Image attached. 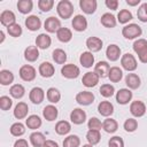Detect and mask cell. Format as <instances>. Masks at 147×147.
Returning a JSON list of instances; mask_svg holds the SVG:
<instances>
[{
  "label": "cell",
  "mask_w": 147,
  "mask_h": 147,
  "mask_svg": "<svg viewBox=\"0 0 147 147\" xmlns=\"http://www.w3.org/2000/svg\"><path fill=\"white\" fill-rule=\"evenodd\" d=\"M28 113H29V107L25 102L21 101L18 102L16 106H15V109H14V116L15 118L17 119H23L28 116Z\"/></svg>",
  "instance_id": "cell-21"
},
{
  "label": "cell",
  "mask_w": 147,
  "mask_h": 147,
  "mask_svg": "<svg viewBox=\"0 0 147 147\" xmlns=\"http://www.w3.org/2000/svg\"><path fill=\"white\" fill-rule=\"evenodd\" d=\"M98 111L101 116H105V117L111 116L114 114V106L109 101H101L98 105Z\"/></svg>",
  "instance_id": "cell-19"
},
{
  "label": "cell",
  "mask_w": 147,
  "mask_h": 147,
  "mask_svg": "<svg viewBox=\"0 0 147 147\" xmlns=\"http://www.w3.org/2000/svg\"><path fill=\"white\" fill-rule=\"evenodd\" d=\"M11 106H13V101L9 96H7V95L0 96V108L2 110H9L11 108Z\"/></svg>",
  "instance_id": "cell-50"
},
{
  "label": "cell",
  "mask_w": 147,
  "mask_h": 147,
  "mask_svg": "<svg viewBox=\"0 0 147 147\" xmlns=\"http://www.w3.org/2000/svg\"><path fill=\"white\" fill-rule=\"evenodd\" d=\"M141 33H142L141 28L136 23L127 24L122 29V34L126 39H136V38L140 37Z\"/></svg>",
  "instance_id": "cell-3"
},
{
  "label": "cell",
  "mask_w": 147,
  "mask_h": 147,
  "mask_svg": "<svg viewBox=\"0 0 147 147\" xmlns=\"http://www.w3.org/2000/svg\"><path fill=\"white\" fill-rule=\"evenodd\" d=\"M0 23L3 26H10L16 23V16L11 10H3L0 14Z\"/></svg>",
  "instance_id": "cell-13"
},
{
  "label": "cell",
  "mask_w": 147,
  "mask_h": 147,
  "mask_svg": "<svg viewBox=\"0 0 147 147\" xmlns=\"http://www.w3.org/2000/svg\"><path fill=\"white\" fill-rule=\"evenodd\" d=\"M54 6V1L53 0H39L38 1V7L41 11H49Z\"/></svg>",
  "instance_id": "cell-49"
},
{
  "label": "cell",
  "mask_w": 147,
  "mask_h": 147,
  "mask_svg": "<svg viewBox=\"0 0 147 147\" xmlns=\"http://www.w3.org/2000/svg\"><path fill=\"white\" fill-rule=\"evenodd\" d=\"M25 132V126L21 122H16L10 126V133L14 137H21Z\"/></svg>",
  "instance_id": "cell-43"
},
{
  "label": "cell",
  "mask_w": 147,
  "mask_h": 147,
  "mask_svg": "<svg viewBox=\"0 0 147 147\" xmlns=\"http://www.w3.org/2000/svg\"><path fill=\"white\" fill-rule=\"evenodd\" d=\"M76 101L80 106H88L94 101V94L88 91H82L76 95Z\"/></svg>",
  "instance_id": "cell-9"
},
{
  "label": "cell",
  "mask_w": 147,
  "mask_h": 147,
  "mask_svg": "<svg viewBox=\"0 0 147 147\" xmlns=\"http://www.w3.org/2000/svg\"><path fill=\"white\" fill-rule=\"evenodd\" d=\"M99 79H100V77L98 76V74L96 72H92V71H88V72H86L84 76H83V78H82V83H83V85L84 86H86V87H94V86H96V84L99 83Z\"/></svg>",
  "instance_id": "cell-10"
},
{
  "label": "cell",
  "mask_w": 147,
  "mask_h": 147,
  "mask_svg": "<svg viewBox=\"0 0 147 147\" xmlns=\"http://www.w3.org/2000/svg\"><path fill=\"white\" fill-rule=\"evenodd\" d=\"M121 64H122L123 69H125L126 71H134L137 69V67H138L137 60L131 53H125L124 55H122Z\"/></svg>",
  "instance_id": "cell-4"
},
{
  "label": "cell",
  "mask_w": 147,
  "mask_h": 147,
  "mask_svg": "<svg viewBox=\"0 0 147 147\" xmlns=\"http://www.w3.org/2000/svg\"><path fill=\"white\" fill-rule=\"evenodd\" d=\"M132 92L129 88H121L118 92H116V101L119 105H126L132 99Z\"/></svg>",
  "instance_id": "cell-15"
},
{
  "label": "cell",
  "mask_w": 147,
  "mask_h": 147,
  "mask_svg": "<svg viewBox=\"0 0 147 147\" xmlns=\"http://www.w3.org/2000/svg\"><path fill=\"white\" fill-rule=\"evenodd\" d=\"M29 99L34 105L41 103L44 101V99H45V92H44V90L41 87H38V86L37 87H33L30 91V93H29Z\"/></svg>",
  "instance_id": "cell-11"
},
{
  "label": "cell",
  "mask_w": 147,
  "mask_h": 147,
  "mask_svg": "<svg viewBox=\"0 0 147 147\" xmlns=\"http://www.w3.org/2000/svg\"><path fill=\"white\" fill-rule=\"evenodd\" d=\"M80 139L76 134H70L63 140V147H79Z\"/></svg>",
  "instance_id": "cell-42"
},
{
  "label": "cell",
  "mask_w": 147,
  "mask_h": 147,
  "mask_svg": "<svg viewBox=\"0 0 147 147\" xmlns=\"http://www.w3.org/2000/svg\"><path fill=\"white\" fill-rule=\"evenodd\" d=\"M14 82V74L7 69H2L0 71V84L6 86Z\"/></svg>",
  "instance_id": "cell-36"
},
{
  "label": "cell",
  "mask_w": 147,
  "mask_h": 147,
  "mask_svg": "<svg viewBox=\"0 0 147 147\" xmlns=\"http://www.w3.org/2000/svg\"><path fill=\"white\" fill-rule=\"evenodd\" d=\"M44 147H59V144L55 142L54 140H46V142L44 144Z\"/></svg>",
  "instance_id": "cell-55"
},
{
  "label": "cell",
  "mask_w": 147,
  "mask_h": 147,
  "mask_svg": "<svg viewBox=\"0 0 147 147\" xmlns=\"http://www.w3.org/2000/svg\"><path fill=\"white\" fill-rule=\"evenodd\" d=\"M25 125L31 130H37L41 126V119L38 115H30L25 119Z\"/></svg>",
  "instance_id": "cell-32"
},
{
  "label": "cell",
  "mask_w": 147,
  "mask_h": 147,
  "mask_svg": "<svg viewBox=\"0 0 147 147\" xmlns=\"http://www.w3.org/2000/svg\"><path fill=\"white\" fill-rule=\"evenodd\" d=\"M9 93L13 98L15 99H21L23 98V95L25 94V88L23 85L21 84H14L10 88H9Z\"/></svg>",
  "instance_id": "cell-39"
},
{
  "label": "cell",
  "mask_w": 147,
  "mask_h": 147,
  "mask_svg": "<svg viewBox=\"0 0 147 147\" xmlns=\"http://www.w3.org/2000/svg\"><path fill=\"white\" fill-rule=\"evenodd\" d=\"M44 28L47 32L49 33H55L57 32L62 26H61V22L59 18H56L55 16H49L48 18H46L45 23H44Z\"/></svg>",
  "instance_id": "cell-7"
},
{
  "label": "cell",
  "mask_w": 147,
  "mask_h": 147,
  "mask_svg": "<svg viewBox=\"0 0 147 147\" xmlns=\"http://www.w3.org/2000/svg\"><path fill=\"white\" fill-rule=\"evenodd\" d=\"M71 25H72L74 30H76L78 32H83L87 28V20L83 15H76L71 21Z\"/></svg>",
  "instance_id": "cell-14"
},
{
  "label": "cell",
  "mask_w": 147,
  "mask_h": 147,
  "mask_svg": "<svg viewBox=\"0 0 147 147\" xmlns=\"http://www.w3.org/2000/svg\"><path fill=\"white\" fill-rule=\"evenodd\" d=\"M130 113L134 117H141L146 113V105L140 100L132 101L130 105Z\"/></svg>",
  "instance_id": "cell-8"
},
{
  "label": "cell",
  "mask_w": 147,
  "mask_h": 147,
  "mask_svg": "<svg viewBox=\"0 0 147 147\" xmlns=\"http://www.w3.org/2000/svg\"><path fill=\"white\" fill-rule=\"evenodd\" d=\"M71 130V125L68 121H59L55 125V132L60 136H64L68 134Z\"/></svg>",
  "instance_id": "cell-31"
},
{
  "label": "cell",
  "mask_w": 147,
  "mask_h": 147,
  "mask_svg": "<svg viewBox=\"0 0 147 147\" xmlns=\"http://www.w3.org/2000/svg\"><path fill=\"white\" fill-rule=\"evenodd\" d=\"M98 2L96 0H80L79 1V7L85 14H93L96 10Z\"/></svg>",
  "instance_id": "cell-17"
},
{
  "label": "cell",
  "mask_w": 147,
  "mask_h": 147,
  "mask_svg": "<svg viewBox=\"0 0 147 147\" xmlns=\"http://www.w3.org/2000/svg\"><path fill=\"white\" fill-rule=\"evenodd\" d=\"M30 142L33 147H44V144L46 142V138L41 132H32L30 134Z\"/></svg>",
  "instance_id": "cell-28"
},
{
  "label": "cell",
  "mask_w": 147,
  "mask_h": 147,
  "mask_svg": "<svg viewBox=\"0 0 147 147\" xmlns=\"http://www.w3.org/2000/svg\"><path fill=\"white\" fill-rule=\"evenodd\" d=\"M79 62L84 68H91L94 64V56L91 52H83L80 54Z\"/></svg>",
  "instance_id": "cell-30"
},
{
  "label": "cell",
  "mask_w": 147,
  "mask_h": 147,
  "mask_svg": "<svg viewBox=\"0 0 147 147\" xmlns=\"http://www.w3.org/2000/svg\"><path fill=\"white\" fill-rule=\"evenodd\" d=\"M57 115H59V110H57V108H56L55 106H53V105L46 106V107L44 108V110H42V116H44L45 119L48 121V122L55 121L56 117H57Z\"/></svg>",
  "instance_id": "cell-25"
},
{
  "label": "cell",
  "mask_w": 147,
  "mask_h": 147,
  "mask_svg": "<svg viewBox=\"0 0 147 147\" xmlns=\"http://www.w3.org/2000/svg\"><path fill=\"white\" fill-rule=\"evenodd\" d=\"M36 69L30 64H24L20 68V77L24 82H32L36 78Z\"/></svg>",
  "instance_id": "cell-6"
},
{
  "label": "cell",
  "mask_w": 147,
  "mask_h": 147,
  "mask_svg": "<svg viewBox=\"0 0 147 147\" xmlns=\"http://www.w3.org/2000/svg\"><path fill=\"white\" fill-rule=\"evenodd\" d=\"M52 56H53V60L55 61V63H57V64H63L67 61V53L61 48L54 49L52 53Z\"/></svg>",
  "instance_id": "cell-41"
},
{
  "label": "cell",
  "mask_w": 147,
  "mask_h": 147,
  "mask_svg": "<svg viewBox=\"0 0 147 147\" xmlns=\"http://www.w3.org/2000/svg\"><path fill=\"white\" fill-rule=\"evenodd\" d=\"M106 6L109 8V9H111V10H116L117 8H118V0H106Z\"/></svg>",
  "instance_id": "cell-53"
},
{
  "label": "cell",
  "mask_w": 147,
  "mask_h": 147,
  "mask_svg": "<svg viewBox=\"0 0 147 147\" xmlns=\"http://www.w3.org/2000/svg\"><path fill=\"white\" fill-rule=\"evenodd\" d=\"M25 26L30 31H37L41 28V21L37 15H30L25 20Z\"/></svg>",
  "instance_id": "cell-18"
},
{
  "label": "cell",
  "mask_w": 147,
  "mask_h": 147,
  "mask_svg": "<svg viewBox=\"0 0 147 147\" xmlns=\"http://www.w3.org/2000/svg\"><path fill=\"white\" fill-rule=\"evenodd\" d=\"M126 3L129 6H137L140 3V0H126Z\"/></svg>",
  "instance_id": "cell-56"
},
{
  "label": "cell",
  "mask_w": 147,
  "mask_h": 147,
  "mask_svg": "<svg viewBox=\"0 0 147 147\" xmlns=\"http://www.w3.org/2000/svg\"><path fill=\"white\" fill-rule=\"evenodd\" d=\"M56 37L61 42H69L72 38V32L68 28H61L56 32Z\"/></svg>",
  "instance_id": "cell-34"
},
{
  "label": "cell",
  "mask_w": 147,
  "mask_h": 147,
  "mask_svg": "<svg viewBox=\"0 0 147 147\" xmlns=\"http://www.w3.org/2000/svg\"><path fill=\"white\" fill-rule=\"evenodd\" d=\"M74 5L71 1L69 0H61L57 6H56V11L59 14V16L63 20H68L74 14Z\"/></svg>",
  "instance_id": "cell-1"
},
{
  "label": "cell",
  "mask_w": 147,
  "mask_h": 147,
  "mask_svg": "<svg viewBox=\"0 0 147 147\" xmlns=\"http://www.w3.org/2000/svg\"><path fill=\"white\" fill-rule=\"evenodd\" d=\"M106 55H107V59H108L109 61L115 62V61H117V60L119 59V56H121V48H119L117 45L111 44V45H109V46L107 47V49H106Z\"/></svg>",
  "instance_id": "cell-20"
},
{
  "label": "cell",
  "mask_w": 147,
  "mask_h": 147,
  "mask_svg": "<svg viewBox=\"0 0 147 147\" xmlns=\"http://www.w3.org/2000/svg\"><path fill=\"white\" fill-rule=\"evenodd\" d=\"M52 44V39L47 33H40L36 38V46L40 49H47Z\"/></svg>",
  "instance_id": "cell-24"
},
{
  "label": "cell",
  "mask_w": 147,
  "mask_h": 147,
  "mask_svg": "<svg viewBox=\"0 0 147 147\" xmlns=\"http://www.w3.org/2000/svg\"><path fill=\"white\" fill-rule=\"evenodd\" d=\"M100 22L105 28H108V29L116 26V17L110 13H105L100 18Z\"/></svg>",
  "instance_id": "cell-29"
},
{
  "label": "cell",
  "mask_w": 147,
  "mask_h": 147,
  "mask_svg": "<svg viewBox=\"0 0 147 147\" xmlns=\"http://www.w3.org/2000/svg\"><path fill=\"white\" fill-rule=\"evenodd\" d=\"M39 74H40V76L41 77H44V78H49V77H52L53 75H54V72H55V68H54V65L52 64V63H49V62H42L40 65H39Z\"/></svg>",
  "instance_id": "cell-23"
},
{
  "label": "cell",
  "mask_w": 147,
  "mask_h": 147,
  "mask_svg": "<svg viewBox=\"0 0 147 147\" xmlns=\"http://www.w3.org/2000/svg\"><path fill=\"white\" fill-rule=\"evenodd\" d=\"M82 147H93V145H90V144H86V145H83Z\"/></svg>",
  "instance_id": "cell-58"
},
{
  "label": "cell",
  "mask_w": 147,
  "mask_h": 147,
  "mask_svg": "<svg viewBox=\"0 0 147 147\" xmlns=\"http://www.w3.org/2000/svg\"><path fill=\"white\" fill-rule=\"evenodd\" d=\"M102 45H103V42L99 37H88L86 39V47L88 48V51L91 53L101 51Z\"/></svg>",
  "instance_id": "cell-16"
},
{
  "label": "cell",
  "mask_w": 147,
  "mask_h": 147,
  "mask_svg": "<svg viewBox=\"0 0 147 147\" xmlns=\"http://www.w3.org/2000/svg\"><path fill=\"white\" fill-rule=\"evenodd\" d=\"M125 84L130 90H137L140 86V77L137 74H127L125 77Z\"/></svg>",
  "instance_id": "cell-26"
},
{
  "label": "cell",
  "mask_w": 147,
  "mask_h": 147,
  "mask_svg": "<svg viewBox=\"0 0 147 147\" xmlns=\"http://www.w3.org/2000/svg\"><path fill=\"white\" fill-rule=\"evenodd\" d=\"M33 8V2L31 0H20L17 2V9L22 14H29Z\"/></svg>",
  "instance_id": "cell-38"
},
{
  "label": "cell",
  "mask_w": 147,
  "mask_h": 147,
  "mask_svg": "<svg viewBox=\"0 0 147 147\" xmlns=\"http://www.w3.org/2000/svg\"><path fill=\"white\" fill-rule=\"evenodd\" d=\"M108 78L113 83H118L123 78V71L118 67H111L108 74Z\"/></svg>",
  "instance_id": "cell-35"
},
{
  "label": "cell",
  "mask_w": 147,
  "mask_h": 147,
  "mask_svg": "<svg viewBox=\"0 0 147 147\" xmlns=\"http://www.w3.org/2000/svg\"><path fill=\"white\" fill-rule=\"evenodd\" d=\"M123 126H124V129H125L126 132H134L138 129V122L134 118H127L124 122Z\"/></svg>",
  "instance_id": "cell-48"
},
{
  "label": "cell",
  "mask_w": 147,
  "mask_h": 147,
  "mask_svg": "<svg viewBox=\"0 0 147 147\" xmlns=\"http://www.w3.org/2000/svg\"><path fill=\"white\" fill-rule=\"evenodd\" d=\"M102 129L107 133H114L118 129V123L114 118H106L102 123Z\"/></svg>",
  "instance_id": "cell-33"
},
{
  "label": "cell",
  "mask_w": 147,
  "mask_h": 147,
  "mask_svg": "<svg viewBox=\"0 0 147 147\" xmlns=\"http://www.w3.org/2000/svg\"><path fill=\"white\" fill-rule=\"evenodd\" d=\"M108 146L109 147H124V141H123V139L121 137L115 136V137L109 139Z\"/></svg>",
  "instance_id": "cell-52"
},
{
  "label": "cell",
  "mask_w": 147,
  "mask_h": 147,
  "mask_svg": "<svg viewBox=\"0 0 147 147\" xmlns=\"http://www.w3.org/2000/svg\"><path fill=\"white\" fill-rule=\"evenodd\" d=\"M87 126L90 130H99L102 127V123L98 117H91L87 122Z\"/></svg>",
  "instance_id": "cell-51"
},
{
  "label": "cell",
  "mask_w": 147,
  "mask_h": 147,
  "mask_svg": "<svg viewBox=\"0 0 147 147\" xmlns=\"http://www.w3.org/2000/svg\"><path fill=\"white\" fill-rule=\"evenodd\" d=\"M80 74V70L77 65L72 64V63H69V64H64L61 69V75L64 77V78H68V79H75L79 76Z\"/></svg>",
  "instance_id": "cell-5"
},
{
  "label": "cell",
  "mask_w": 147,
  "mask_h": 147,
  "mask_svg": "<svg viewBox=\"0 0 147 147\" xmlns=\"http://www.w3.org/2000/svg\"><path fill=\"white\" fill-rule=\"evenodd\" d=\"M133 51L137 53L141 63H147V40L138 38L133 42Z\"/></svg>",
  "instance_id": "cell-2"
},
{
  "label": "cell",
  "mask_w": 147,
  "mask_h": 147,
  "mask_svg": "<svg viewBox=\"0 0 147 147\" xmlns=\"http://www.w3.org/2000/svg\"><path fill=\"white\" fill-rule=\"evenodd\" d=\"M46 96H47V100L51 103H57L61 100V93L55 87H49L46 92Z\"/></svg>",
  "instance_id": "cell-37"
},
{
  "label": "cell",
  "mask_w": 147,
  "mask_h": 147,
  "mask_svg": "<svg viewBox=\"0 0 147 147\" xmlns=\"http://www.w3.org/2000/svg\"><path fill=\"white\" fill-rule=\"evenodd\" d=\"M39 57V51L37 46H28L24 51V59L28 62H34Z\"/></svg>",
  "instance_id": "cell-27"
},
{
  "label": "cell",
  "mask_w": 147,
  "mask_h": 147,
  "mask_svg": "<svg viewBox=\"0 0 147 147\" xmlns=\"http://www.w3.org/2000/svg\"><path fill=\"white\" fill-rule=\"evenodd\" d=\"M132 18H133L132 13H131L130 10H127V9H122V10H119V13L117 14V21H118L121 24H125V23H127L129 21H131Z\"/></svg>",
  "instance_id": "cell-44"
},
{
  "label": "cell",
  "mask_w": 147,
  "mask_h": 147,
  "mask_svg": "<svg viewBox=\"0 0 147 147\" xmlns=\"http://www.w3.org/2000/svg\"><path fill=\"white\" fill-rule=\"evenodd\" d=\"M7 32L9 33V36H11L14 38H17V37H20L22 34L23 31H22V26L20 24L15 23V24H13V25L7 28Z\"/></svg>",
  "instance_id": "cell-47"
},
{
  "label": "cell",
  "mask_w": 147,
  "mask_h": 147,
  "mask_svg": "<svg viewBox=\"0 0 147 147\" xmlns=\"http://www.w3.org/2000/svg\"><path fill=\"white\" fill-rule=\"evenodd\" d=\"M0 36H1V39H0V44H1L5 40V32L3 31H0Z\"/></svg>",
  "instance_id": "cell-57"
},
{
  "label": "cell",
  "mask_w": 147,
  "mask_h": 147,
  "mask_svg": "<svg viewBox=\"0 0 147 147\" xmlns=\"http://www.w3.org/2000/svg\"><path fill=\"white\" fill-rule=\"evenodd\" d=\"M70 119L74 124L80 125V124L85 123V121H86V113L80 108H75L70 113Z\"/></svg>",
  "instance_id": "cell-12"
},
{
  "label": "cell",
  "mask_w": 147,
  "mask_h": 147,
  "mask_svg": "<svg viewBox=\"0 0 147 147\" xmlns=\"http://www.w3.org/2000/svg\"><path fill=\"white\" fill-rule=\"evenodd\" d=\"M14 147H29V144L25 139H17L14 144Z\"/></svg>",
  "instance_id": "cell-54"
},
{
  "label": "cell",
  "mask_w": 147,
  "mask_h": 147,
  "mask_svg": "<svg viewBox=\"0 0 147 147\" xmlns=\"http://www.w3.org/2000/svg\"><path fill=\"white\" fill-rule=\"evenodd\" d=\"M115 93V87L111 84H103L100 87V94L103 98H110Z\"/></svg>",
  "instance_id": "cell-45"
},
{
  "label": "cell",
  "mask_w": 147,
  "mask_h": 147,
  "mask_svg": "<svg viewBox=\"0 0 147 147\" xmlns=\"http://www.w3.org/2000/svg\"><path fill=\"white\" fill-rule=\"evenodd\" d=\"M109 70H110V65H109L108 62H106V61H99V62L94 65V72H96L98 76L101 77V78L108 77Z\"/></svg>",
  "instance_id": "cell-22"
},
{
  "label": "cell",
  "mask_w": 147,
  "mask_h": 147,
  "mask_svg": "<svg viewBox=\"0 0 147 147\" xmlns=\"http://www.w3.org/2000/svg\"><path fill=\"white\" fill-rule=\"evenodd\" d=\"M86 139L88 141L90 145H96L100 142V139H101V134H100V131L99 130H88L87 133H86Z\"/></svg>",
  "instance_id": "cell-40"
},
{
  "label": "cell",
  "mask_w": 147,
  "mask_h": 147,
  "mask_svg": "<svg viewBox=\"0 0 147 147\" xmlns=\"http://www.w3.org/2000/svg\"><path fill=\"white\" fill-rule=\"evenodd\" d=\"M137 16L140 22H144V23L147 22V2L140 5V7L137 10Z\"/></svg>",
  "instance_id": "cell-46"
}]
</instances>
